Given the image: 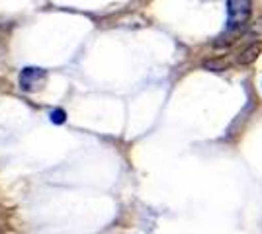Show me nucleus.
Returning <instances> with one entry per match:
<instances>
[{
	"label": "nucleus",
	"mask_w": 262,
	"mask_h": 234,
	"mask_svg": "<svg viewBox=\"0 0 262 234\" xmlns=\"http://www.w3.org/2000/svg\"><path fill=\"white\" fill-rule=\"evenodd\" d=\"M206 67L208 68H215V70H225L227 65H223V63H215V61H211V63H206Z\"/></svg>",
	"instance_id": "5"
},
{
	"label": "nucleus",
	"mask_w": 262,
	"mask_h": 234,
	"mask_svg": "<svg viewBox=\"0 0 262 234\" xmlns=\"http://www.w3.org/2000/svg\"><path fill=\"white\" fill-rule=\"evenodd\" d=\"M47 72L39 67H26L20 72V86L24 92H37L43 86Z\"/></svg>",
	"instance_id": "2"
},
{
	"label": "nucleus",
	"mask_w": 262,
	"mask_h": 234,
	"mask_svg": "<svg viewBox=\"0 0 262 234\" xmlns=\"http://www.w3.org/2000/svg\"><path fill=\"white\" fill-rule=\"evenodd\" d=\"M252 12V0H227V34L231 37L247 25Z\"/></svg>",
	"instance_id": "1"
},
{
	"label": "nucleus",
	"mask_w": 262,
	"mask_h": 234,
	"mask_svg": "<svg viewBox=\"0 0 262 234\" xmlns=\"http://www.w3.org/2000/svg\"><path fill=\"white\" fill-rule=\"evenodd\" d=\"M67 119V113L63 110H53L51 112V121L57 123V125H61V123H65Z\"/></svg>",
	"instance_id": "4"
},
{
	"label": "nucleus",
	"mask_w": 262,
	"mask_h": 234,
	"mask_svg": "<svg viewBox=\"0 0 262 234\" xmlns=\"http://www.w3.org/2000/svg\"><path fill=\"white\" fill-rule=\"evenodd\" d=\"M262 51V45H251V47H247L243 53L239 55V59H237V63L239 65H251V63H254L256 59H258V55H260Z\"/></svg>",
	"instance_id": "3"
},
{
	"label": "nucleus",
	"mask_w": 262,
	"mask_h": 234,
	"mask_svg": "<svg viewBox=\"0 0 262 234\" xmlns=\"http://www.w3.org/2000/svg\"><path fill=\"white\" fill-rule=\"evenodd\" d=\"M0 234H2V232H0Z\"/></svg>",
	"instance_id": "6"
}]
</instances>
